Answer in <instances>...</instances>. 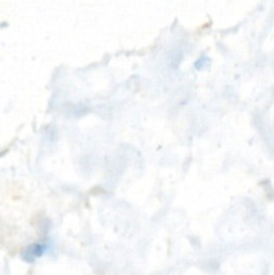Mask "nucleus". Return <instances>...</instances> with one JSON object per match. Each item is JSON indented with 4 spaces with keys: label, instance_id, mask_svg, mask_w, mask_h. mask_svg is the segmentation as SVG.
<instances>
[{
    "label": "nucleus",
    "instance_id": "obj_1",
    "mask_svg": "<svg viewBox=\"0 0 274 275\" xmlns=\"http://www.w3.org/2000/svg\"><path fill=\"white\" fill-rule=\"evenodd\" d=\"M46 244H43V243H38V244H32V246H30L26 252H24V259H27V260H34V259H38L41 258L42 255L46 252Z\"/></svg>",
    "mask_w": 274,
    "mask_h": 275
}]
</instances>
